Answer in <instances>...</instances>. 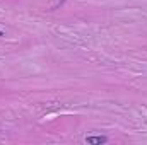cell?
I'll return each mask as SVG.
<instances>
[{
    "mask_svg": "<svg viewBox=\"0 0 147 145\" xmlns=\"http://www.w3.org/2000/svg\"><path fill=\"white\" fill-rule=\"evenodd\" d=\"M108 142V137L105 135H91V137H86V144L89 145H101Z\"/></svg>",
    "mask_w": 147,
    "mask_h": 145,
    "instance_id": "cell-1",
    "label": "cell"
},
{
    "mask_svg": "<svg viewBox=\"0 0 147 145\" xmlns=\"http://www.w3.org/2000/svg\"><path fill=\"white\" fill-rule=\"evenodd\" d=\"M2 36H5V34H3V33H2V31H0V38H2Z\"/></svg>",
    "mask_w": 147,
    "mask_h": 145,
    "instance_id": "cell-2",
    "label": "cell"
}]
</instances>
